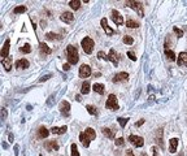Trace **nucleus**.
<instances>
[{
	"label": "nucleus",
	"mask_w": 187,
	"mask_h": 156,
	"mask_svg": "<svg viewBox=\"0 0 187 156\" xmlns=\"http://www.w3.org/2000/svg\"><path fill=\"white\" fill-rule=\"evenodd\" d=\"M66 130H68V126H61V128H56V126H53V128L51 129V133L52 134H65L66 133Z\"/></svg>",
	"instance_id": "19"
},
{
	"label": "nucleus",
	"mask_w": 187,
	"mask_h": 156,
	"mask_svg": "<svg viewBox=\"0 0 187 156\" xmlns=\"http://www.w3.org/2000/svg\"><path fill=\"white\" fill-rule=\"evenodd\" d=\"M122 40H123L125 44H133V43H134V39L131 38V37H129V35H125Z\"/></svg>",
	"instance_id": "35"
},
{
	"label": "nucleus",
	"mask_w": 187,
	"mask_h": 156,
	"mask_svg": "<svg viewBox=\"0 0 187 156\" xmlns=\"http://www.w3.org/2000/svg\"><path fill=\"white\" fill-rule=\"evenodd\" d=\"M51 78V74H47V76H43L40 78V79H39V82H44V81H47V79H50Z\"/></svg>",
	"instance_id": "41"
},
{
	"label": "nucleus",
	"mask_w": 187,
	"mask_h": 156,
	"mask_svg": "<svg viewBox=\"0 0 187 156\" xmlns=\"http://www.w3.org/2000/svg\"><path fill=\"white\" fill-rule=\"evenodd\" d=\"M126 26H127V27H130V29H135V27L139 26V24L135 22L134 20H127V21H126Z\"/></svg>",
	"instance_id": "30"
},
{
	"label": "nucleus",
	"mask_w": 187,
	"mask_h": 156,
	"mask_svg": "<svg viewBox=\"0 0 187 156\" xmlns=\"http://www.w3.org/2000/svg\"><path fill=\"white\" fill-rule=\"evenodd\" d=\"M143 124H144V120H140V121H138V122L135 124V126H136V128H138V126H140V125H143Z\"/></svg>",
	"instance_id": "46"
},
{
	"label": "nucleus",
	"mask_w": 187,
	"mask_h": 156,
	"mask_svg": "<svg viewBox=\"0 0 187 156\" xmlns=\"http://www.w3.org/2000/svg\"><path fill=\"white\" fill-rule=\"evenodd\" d=\"M127 78H129V74L126 73V72H121V73H117L116 76L112 78V81L114 83H118V82H123V81H127Z\"/></svg>",
	"instance_id": "8"
},
{
	"label": "nucleus",
	"mask_w": 187,
	"mask_h": 156,
	"mask_svg": "<svg viewBox=\"0 0 187 156\" xmlns=\"http://www.w3.org/2000/svg\"><path fill=\"white\" fill-rule=\"evenodd\" d=\"M117 121H118V124L121 125V128H125V126H126V124H127V121H129V118H125V117H118V118H117Z\"/></svg>",
	"instance_id": "34"
},
{
	"label": "nucleus",
	"mask_w": 187,
	"mask_h": 156,
	"mask_svg": "<svg viewBox=\"0 0 187 156\" xmlns=\"http://www.w3.org/2000/svg\"><path fill=\"white\" fill-rule=\"evenodd\" d=\"M177 64H178L179 66H187V52H181V53L178 55Z\"/></svg>",
	"instance_id": "12"
},
{
	"label": "nucleus",
	"mask_w": 187,
	"mask_h": 156,
	"mask_svg": "<svg viewBox=\"0 0 187 156\" xmlns=\"http://www.w3.org/2000/svg\"><path fill=\"white\" fill-rule=\"evenodd\" d=\"M101 131H103V134L105 135L107 138H109V139H114V133H113L110 129H108V128H103V129H101Z\"/></svg>",
	"instance_id": "24"
},
{
	"label": "nucleus",
	"mask_w": 187,
	"mask_h": 156,
	"mask_svg": "<svg viewBox=\"0 0 187 156\" xmlns=\"http://www.w3.org/2000/svg\"><path fill=\"white\" fill-rule=\"evenodd\" d=\"M24 12H26V6H25V5L16 6L14 11H13V13H14V14H19V13H24Z\"/></svg>",
	"instance_id": "31"
},
{
	"label": "nucleus",
	"mask_w": 187,
	"mask_h": 156,
	"mask_svg": "<svg viewBox=\"0 0 187 156\" xmlns=\"http://www.w3.org/2000/svg\"><path fill=\"white\" fill-rule=\"evenodd\" d=\"M1 117H3V120H5V117H6V109L5 108L1 109Z\"/></svg>",
	"instance_id": "42"
},
{
	"label": "nucleus",
	"mask_w": 187,
	"mask_h": 156,
	"mask_svg": "<svg viewBox=\"0 0 187 156\" xmlns=\"http://www.w3.org/2000/svg\"><path fill=\"white\" fill-rule=\"evenodd\" d=\"M29 65H30V63L26 58H19V60L16 61V68L17 69H26V68H29Z\"/></svg>",
	"instance_id": "16"
},
{
	"label": "nucleus",
	"mask_w": 187,
	"mask_h": 156,
	"mask_svg": "<svg viewBox=\"0 0 187 156\" xmlns=\"http://www.w3.org/2000/svg\"><path fill=\"white\" fill-rule=\"evenodd\" d=\"M108 57H109V60L113 63V65H114V66H117V65H118V56H117L116 51H114L113 48L109 51V55H108Z\"/></svg>",
	"instance_id": "18"
},
{
	"label": "nucleus",
	"mask_w": 187,
	"mask_h": 156,
	"mask_svg": "<svg viewBox=\"0 0 187 156\" xmlns=\"http://www.w3.org/2000/svg\"><path fill=\"white\" fill-rule=\"evenodd\" d=\"M92 90L95 91V92H97V94H100V95H103L104 91H105V87H104V84H101V83H94Z\"/></svg>",
	"instance_id": "20"
},
{
	"label": "nucleus",
	"mask_w": 187,
	"mask_h": 156,
	"mask_svg": "<svg viewBox=\"0 0 187 156\" xmlns=\"http://www.w3.org/2000/svg\"><path fill=\"white\" fill-rule=\"evenodd\" d=\"M81 46H82V48H83L84 53L90 55L91 52L94 51L95 42H94V40H92V39H91L90 37H84L83 39H82V42H81Z\"/></svg>",
	"instance_id": "3"
},
{
	"label": "nucleus",
	"mask_w": 187,
	"mask_h": 156,
	"mask_svg": "<svg viewBox=\"0 0 187 156\" xmlns=\"http://www.w3.org/2000/svg\"><path fill=\"white\" fill-rule=\"evenodd\" d=\"M152 152H153V156H159V154H157V148H156V147H152Z\"/></svg>",
	"instance_id": "45"
},
{
	"label": "nucleus",
	"mask_w": 187,
	"mask_h": 156,
	"mask_svg": "<svg viewBox=\"0 0 187 156\" xmlns=\"http://www.w3.org/2000/svg\"><path fill=\"white\" fill-rule=\"evenodd\" d=\"M39 48H40V51L43 52L44 55H50L51 52H52V50L45 43H39Z\"/></svg>",
	"instance_id": "23"
},
{
	"label": "nucleus",
	"mask_w": 187,
	"mask_h": 156,
	"mask_svg": "<svg viewBox=\"0 0 187 156\" xmlns=\"http://www.w3.org/2000/svg\"><path fill=\"white\" fill-rule=\"evenodd\" d=\"M19 51H21L22 53H30V52H31V47H30V44H29V43L24 44L21 48H19Z\"/></svg>",
	"instance_id": "29"
},
{
	"label": "nucleus",
	"mask_w": 187,
	"mask_h": 156,
	"mask_svg": "<svg viewBox=\"0 0 187 156\" xmlns=\"http://www.w3.org/2000/svg\"><path fill=\"white\" fill-rule=\"evenodd\" d=\"M177 147H178V138H172L169 141V151L174 154L177 151Z\"/></svg>",
	"instance_id": "17"
},
{
	"label": "nucleus",
	"mask_w": 187,
	"mask_h": 156,
	"mask_svg": "<svg viewBox=\"0 0 187 156\" xmlns=\"http://www.w3.org/2000/svg\"><path fill=\"white\" fill-rule=\"evenodd\" d=\"M70 150H71V156H79V152H78V147L75 143L70 146Z\"/></svg>",
	"instance_id": "32"
},
{
	"label": "nucleus",
	"mask_w": 187,
	"mask_h": 156,
	"mask_svg": "<svg viewBox=\"0 0 187 156\" xmlns=\"http://www.w3.org/2000/svg\"><path fill=\"white\" fill-rule=\"evenodd\" d=\"M90 76H91V68H90V65H87V64L81 65V68H79V77L81 78H87V77H90Z\"/></svg>",
	"instance_id": "7"
},
{
	"label": "nucleus",
	"mask_w": 187,
	"mask_h": 156,
	"mask_svg": "<svg viewBox=\"0 0 187 156\" xmlns=\"http://www.w3.org/2000/svg\"><path fill=\"white\" fill-rule=\"evenodd\" d=\"M165 55H166V57H168L170 61H174L175 57H177L175 53H174V52H173L172 50H165Z\"/></svg>",
	"instance_id": "28"
},
{
	"label": "nucleus",
	"mask_w": 187,
	"mask_h": 156,
	"mask_svg": "<svg viewBox=\"0 0 187 156\" xmlns=\"http://www.w3.org/2000/svg\"><path fill=\"white\" fill-rule=\"evenodd\" d=\"M114 142H116V146H123L125 144V139L123 138H117Z\"/></svg>",
	"instance_id": "39"
},
{
	"label": "nucleus",
	"mask_w": 187,
	"mask_h": 156,
	"mask_svg": "<svg viewBox=\"0 0 187 156\" xmlns=\"http://www.w3.org/2000/svg\"><path fill=\"white\" fill-rule=\"evenodd\" d=\"M1 64H3V66L5 68V70L9 72L12 68V57H6L4 60H1Z\"/></svg>",
	"instance_id": "21"
},
{
	"label": "nucleus",
	"mask_w": 187,
	"mask_h": 156,
	"mask_svg": "<svg viewBox=\"0 0 187 156\" xmlns=\"http://www.w3.org/2000/svg\"><path fill=\"white\" fill-rule=\"evenodd\" d=\"M159 144L160 147H164V142H162V129H159Z\"/></svg>",
	"instance_id": "37"
},
{
	"label": "nucleus",
	"mask_w": 187,
	"mask_h": 156,
	"mask_svg": "<svg viewBox=\"0 0 187 156\" xmlns=\"http://www.w3.org/2000/svg\"><path fill=\"white\" fill-rule=\"evenodd\" d=\"M112 20L116 25H122L123 24V17L121 16V13L118 11H116V9L112 11Z\"/></svg>",
	"instance_id": "9"
},
{
	"label": "nucleus",
	"mask_w": 187,
	"mask_h": 156,
	"mask_svg": "<svg viewBox=\"0 0 187 156\" xmlns=\"http://www.w3.org/2000/svg\"><path fill=\"white\" fill-rule=\"evenodd\" d=\"M66 56H68V61L70 65H75L79 60V56H78V51L74 46L69 44L66 47Z\"/></svg>",
	"instance_id": "2"
},
{
	"label": "nucleus",
	"mask_w": 187,
	"mask_h": 156,
	"mask_svg": "<svg viewBox=\"0 0 187 156\" xmlns=\"http://www.w3.org/2000/svg\"><path fill=\"white\" fill-rule=\"evenodd\" d=\"M45 38H47L48 40H58V39H61L60 35L55 34V32H47V34H45Z\"/></svg>",
	"instance_id": "25"
},
{
	"label": "nucleus",
	"mask_w": 187,
	"mask_h": 156,
	"mask_svg": "<svg viewBox=\"0 0 187 156\" xmlns=\"http://www.w3.org/2000/svg\"><path fill=\"white\" fill-rule=\"evenodd\" d=\"M86 109H87V112L90 113V115H96L97 113V110H96V107H94V105H86Z\"/></svg>",
	"instance_id": "33"
},
{
	"label": "nucleus",
	"mask_w": 187,
	"mask_h": 156,
	"mask_svg": "<svg viewBox=\"0 0 187 156\" xmlns=\"http://www.w3.org/2000/svg\"><path fill=\"white\" fill-rule=\"evenodd\" d=\"M44 147H45L47 151H57V150H58V144H57L56 141H48V142H45Z\"/></svg>",
	"instance_id": "15"
},
{
	"label": "nucleus",
	"mask_w": 187,
	"mask_h": 156,
	"mask_svg": "<svg viewBox=\"0 0 187 156\" xmlns=\"http://www.w3.org/2000/svg\"><path fill=\"white\" fill-rule=\"evenodd\" d=\"M95 138H96V133L92 128H87L84 131H82L79 134V141L83 144V147H88L91 141H94Z\"/></svg>",
	"instance_id": "1"
},
{
	"label": "nucleus",
	"mask_w": 187,
	"mask_h": 156,
	"mask_svg": "<svg viewBox=\"0 0 187 156\" xmlns=\"http://www.w3.org/2000/svg\"><path fill=\"white\" fill-rule=\"evenodd\" d=\"M125 5L133 8L135 12H138V14H139L140 17H144L143 5H142V3H140V1H126V3H125Z\"/></svg>",
	"instance_id": "4"
},
{
	"label": "nucleus",
	"mask_w": 187,
	"mask_h": 156,
	"mask_svg": "<svg viewBox=\"0 0 187 156\" xmlns=\"http://www.w3.org/2000/svg\"><path fill=\"white\" fill-rule=\"evenodd\" d=\"M142 156H147V155L146 154H142Z\"/></svg>",
	"instance_id": "49"
},
{
	"label": "nucleus",
	"mask_w": 187,
	"mask_h": 156,
	"mask_svg": "<svg viewBox=\"0 0 187 156\" xmlns=\"http://www.w3.org/2000/svg\"><path fill=\"white\" fill-rule=\"evenodd\" d=\"M173 31H174L175 34L178 35V38H182V37H183V31L181 30V29L177 27V26H174V27H173Z\"/></svg>",
	"instance_id": "38"
},
{
	"label": "nucleus",
	"mask_w": 187,
	"mask_h": 156,
	"mask_svg": "<svg viewBox=\"0 0 187 156\" xmlns=\"http://www.w3.org/2000/svg\"><path fill=\"white\" fill-rule=\"evenodd\" d=\"M61 21H64L65 24H70V22H73V20H74V16H73V13L71 12H64L61 14Z\"/></svg>",
	"instance_id": "13"
},
{
	"label": "nucleus",
	"mask_w": 187,
	"mask_h": 156,
	"mask_svg": "<svg viewBox=\"0 0 187 156\" xmlns=\"http://www.w3.org/2000/svg\"><path fill=\"white\" fill-rule=\"evenodd\" d=\"M127 56H129L133 61H136V56H135V53H134L133 51H129V52H127Z\"/></svg>",
	"instance_id": "40"
},
{
	"label": "nucleus",
	"mask_w": 187,
	"mask_h": 156,
	"mask_svg": "<svg viewBox=\"0 0 187 156\" xmlns=\"http://www.w3.org/2000/svg\"><path fill=\"white\" fill-rule=\"evenodd\" d=\"M69 5H70V8H73L74 11H77V9H79V6H81V1L79 0H71V1H69Z\"/></svg>",
	"instance_id": "27"
},
{
	"label": "nucleus",
	"mask_w": 187,
	"mask_h": 156,
	"mask_svg": "<svg viewBox=\"0 0 187 156\" xmlns=\"http://www.w3.org/2000/svg\"><path fill=\"white\" fill-rule=\"evenodd\" d=\"M97 57H99V58H101V60H109V57H108V55H105V53H104V52L103 51H99V52H97Z\"/></svg>",
	"instance_id": "36"
},
{
	"label": "nucleus",
	"mask_w": 187,
	"mask_h": 156,
	"mask_svg": "<svg viewBox=\"0 0 187 156\" xmlns=\"http://www.w3.org/2000/svg\"><path fill=\"white\" fill-rule=\"evenodd\" d=\"M105 107L108 109H112V110H117L118 109V103H117V96L114 94H110L107 99Z\"/></svg>",
	"instance_id": "5"
},
{
	"label": "nucleus",
	"mask_w": 187,
	"mask_h": 156,
	"mask_svg": "<svg viewBox=\"0 0 187 156\" xmlns=\"http://www.w3.org/2000/svg\"><path fill=\"white\" fill-rule=\"evenodd\" d=\"M38 135H39V138H47V136L50 135V131H48L44 126H40L38 130Z\"/></svg>",
	"instance_id": "22"
},
{
	"label": "nucleus",
	"mask_w": 187,
	"mask_h": 156,
	"mask_svg": "<svg viewBox=\"0 0 187 156\" xmlns=\"http://www.w3.org/2000/svg\"><path fill=\"white\" fill-rule=\"evenodd\" d=\"M14 154L16 156H18V146H14Z\"/></svg>",
	"instance_id": "47"
},
{
	"label": "nucleus",
	"mask_w": 187,
	"mask_h": 156,
	"mask_svg": "<svg viewBox=\"0 0 187 156\" xmlns=\"http://www.w3.org/2000/svg\"><path fill=\"white\" fill-rule=\"evenodd\" d=\"M69 110H70V104H69L66 100H62V102L60 103V112L65 117H68L69 116Z\"/></svg>",
	"instance_id": "10"
},
{
	"label": "nucleus",
	"mask_w": 187,
	"mask_h": 156,
	"mask_svg": "<svg viewBox=\"0 0 187 156\" xmlns=\"http://www.w3.org/2000/svg\"><path fill=\"white\" fill-rule=\"evenodd\" d=\"M9 44H11V40L6 39V40L4 42V46H3V50H1V60H4V58L8 57V55H9Z\"/></svg>",
	"instance_id": "14"
},
{
	"label": "nucleus",
	"mask_w": 187,
	"mask_h": 156,
	"mask_svg": "<svg viewBox=\"0 0 187 156\" xmlns=\"http://www.w3.org/2000/svg\"><path fill=\"white\" fill-rule=\"evenodd\" d=\"M81 92L83 94V95H87V94L90 92V83H88V82H83V83H82Z\"/></svg>",
	"instance_id": "26"
},
{
	"label": "nucleus",
	"mask_w": 187,
	"mask_h": 156,
	"mask_svg": "<svg viewBox=\"0 0 187 156\" xmlns=\"http://www.w3.org/2000/svg\"><path fill=\"white\" fill-rule=\"evenodd\" d=\"M126 156H135V155H134V152L131 150H126Z\"/></svg>",
	"instance_id": "43"
},
{
	"label": "nucleus",
	"mask_w": 187,
	"mask_h": 156,
	"mask_svg": "<svg viewBox=\"0 0 187 156\" xmlns=\"http://www.w3.org/2000/svg\"><path fill=\"white\" fill-rule=\"evenodd\" d=\"M129 142L133 146H135V147H142V146L144 144L143 138H142V136H139V135H130L129 136Z\"/></svg>",
	"instance_id": "6"
},
{
	"label": "nucleus",
	"mask_w": 187,
	"mask_h": 156,
	"mask_svg": "<svg viewBox=\"0 0 187 156\" xmlns=\"http://www.w3.org/2000/svg\"><path fill=\"white\" fill-rule=\"evenodd\" d=\"M13 139H14V136H13V134H9V142H13Z\"/></svg>",
	"instance_id": "48"
},
{
	"label": "nucleus",
	"mask_w": 187,
	"mask_h": 156,
	"mask_svg": "<svg viewBox=\"0 0 187 156\" xmlns=\"http://www.w3.org/2000/svg\"><path fill=\"white\" fill-rule=\"evenodd\" d=\"M100 24H101V27L104 29V31L107 32V35H113L114 34V30L113 29H110L109 26H108V21H107V18H101V21H100Z\"/></svg>",
	"instance_id": "11"
},
{
	"label": "nucleus",
	"mask_w": 187,
	"mask_h": 156,
	"mask_svg": "<svg viewBox=\"0 0 187 156\" xmlns=\"http://www.w3.org/2000/svg\"><path fill=\"white\" fill-rule=\"evenodd\" d=\"M62 68H64V70H69V69H70V64H64V66H62Z\"/></svg>",
	"instance_id": "44"
}]
</instances>
